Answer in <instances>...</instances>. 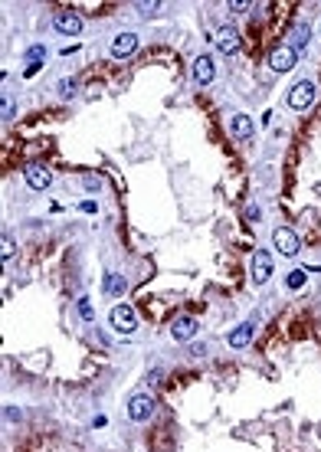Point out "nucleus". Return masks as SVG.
I'll return each instance as SVG.
<instances>
[{"label": "nucleus", "instance_id": "obj_2", "mask_svg": "<svg viewBox=\"0 0 321 452\" xmlns=\"http://www.w3.org/2000/svg\"><path fill=\"white\" fill-rule=\"evenodd\" d=\"M108 325L115 328V331H125V335H131L134 328H138V315H134L131 305H115L108 312Z\"/></svg>", "mask_w": 321, "mask_h": 452}, {"label": "nucleus", "instance_id": "obj_14", "mask_svg": "<svg viewBox=\"0 0 321 452\" xmlns=\"http://www.w3.org/2000/svg\"><path fill=\"white\" fill-rule=\"evenodd\" d=\"M252 335H256V328H252L249 321L239 325V328H233V331H229V347H233V351H243L246 344L252 341Z\"/></svg>", "mask_w": 321, "mask_h": 452}, {"label": "nucleus", "instance_id": "obj_24", "mask_svg": "<svg viewBox=\"0 0 321 452\" xmlns=\"http://www.w3.org/2000/svg\"><path fill=\"white\" fill-rule=\"evenodd\" d=\"M43 69V63H26V69H23V76L30 79V76H36V72Z\"/></svg>", "mask_w": 321, "mask_h": 452}, {"label": "nucleus", "instance_id": "obj_19", "mask_svg": "<svg viewBox=\"0 0 321 452\" xmlns=\"http://www.w3.org/2000/svg\"><path fill=\"white\" fill-rule=\"evenodd\" d=\"M79 315H82V321H92L95 318V308L89 298H79Z\"/></svg>", "mask_w": 321, "mask_h": 452}, {"label": "nucleus", "instance_id": "obj_15", "mask_svg": "<svg viewBox=\"0 0 321 452\" xmlns=\"http://www.w3.org/2000/svg\"><path fill=\"white\" fill-rule=\"evenodd\" d=\"M125 289H128L125 275H118V272H105V279H102V292H105L108 298H115V295H125Z\"/></svg>", "mask_w": 321, "mask_h": 452}, {"label": "nucleus", "instance_id": "obj_7", "mask_svg": "<svg viewBox=\"0 0 321 452\" xmlns=\"http://www.w3.org/2000/svg\"><path fill=\"white\" fill-rule=\"evenodd\" d=\"M53 26L59 33H66V36H79V33H82V16L72 13V10H63V13L53 16Z\"/></svg>", "mask_w": 321, "mask_h": 452}, {"label": "nucleus", "instance_id": "obj_11", "mask_svg": "<svg viewBox=\"0 0 321 452\" xmlns=\"http://www.w3.org/2000/svg\"><path fill=\"white\" fill-rule=\"evenodd\" d=\"M295 56H298V53H295L292 46L275 49V53L269 56V69H272V72H289L292 66H295Z\"/></svg>", "mask_w": 321, "mask_h": 452}, {"label": "nucleus", "instance_id": "obj_21", "mask_svg": "<svg viewBox=\"0 0 321 452\" xmlns=\"http://www.w3.org/2000/svg\"><path fill=\"white\" fill-rule=\"evenodd\" d=\"M226 7H229V13H246V10H249L252 3H249V0H229Z\"/></svg>", "mask_w": 321, "mask_h": 452}, {"label": "nucleus", "instance_id": "obj_3", "mask_svg": "<svg viewBox=\"0 0 321 452\" xmlns=\"http://www.w3.org/2000/svg\"><path fill=\"white\" fill-rule=\"evenodd\" d=\"M128 416H131L134 423H144V420H151L154 416V397L151 393H134L131 400H128Z\"/></svg>", "mask_w": 321, "mask_h": 452}, {"label": "nucleus", "instance_id": "obj_13", "mask_svg": "<svg viewBox=\"0 0 321 452\" xmlns=\"http://www.w3.org/2000/svg\"><path fill=\"white\" fill-rule=\"evenodd\" d=\"M229 131H233L236 141H249L252 131H256V125H252L249 115H233V121H229Z\"/></svg>", "mask_w": 321, "mask_h": 452}, {"label": "nucleus", "instance_id": "obj_6", "mask_svg": "<svg viewBox=\"0 0 321 452\" xmlns=\"http://www.w3.org/2000/svg\"><path fill=\"white\" fill-rule=\"evenodd\" d=\"M272 242H275V249L282 252V256H295L298 246H302V242H298V233L289 229V226H279V229L272 233Z\"/></svg>", "mask_w": 321, "mask_h": 452}, {"label": "nucleus", "instance_id": "obj_9", "mask_svg": "<svg viewBox=\"0 0 321 452\" xmlns=\"http://www.w3.org/2000/svg\"><path fill=\"white\" fill-rule=\"evenodd\" d=\"M23 177H26V184H30L33 190H46L49 184H53V174H49L43 164H26V167H23Z\"/></svg>", "mask_w": 321, "mask_h": 452}, {"label": "nucleus", "instance_id": "obj_18", "mask_svg": "<svg viewBox=\"0 0 321 452\" xmlns=\"http://www.w3.org/2000/svg\"><path fill=\"white\" fill-rule=\"evenodd\" d=\"M72 95H76V79H63V82H59V99L69 102Z\"/></svg>", "mask_w": 321, "mask_h": 452}, {"label": "nucleus", "instance_id": "obj_12", "mask_svg": "<svg viewBox=\"0 0 321 452\" xmlns=\"http://www.w3.org/2000/svg\"><path fill=\"white\" fill-rule=\"evenodd\" d=\"M134 46H138V36H134V33H118V36L111 39V56H115V59H125L128 53H134Z\"/></svg>", "mask_w": 321, "mask_h": 452}, {"label": "nucleus", "instance_id": "obj_17", "mask_svg": "<svg viewBox=\"0 0 321 452\" xmlns=\"http://www.w3.org/2000/svg\"><path fill=\"white\" fill-rule=\"evenodd\" d=\"M285 285H289L292 292H298L302 285H305V272H302V269H295V272H289V279H285Z\"/></svg>", "mask_w": 321, "mask_h": 452}, {"label": "nucleus", "instance_id": "obj_8", "mask_svg": "<svg viewBox=\"0 0 321 452\" xmlns=\"http://www.w3.org/2000/svg\"><path fill=\"white\" fill-rule=\"evenodd\" d=\"M216 49L223 56H233L236 49H239V30H236V26H219L216 30Z\"/></svg>", "mask_w": 321, "mask_h": 452}, {"label": "nucleus", "instance_id": "obj_25", "mask_svg": "<svg viewBox=\"0 0 321 452\" xmlns=\"http://www.w3.org/2000/svg\"><path fill=\"white\" fill-rule=\"evenodd\" d=\"M3 118H13V102L3 99Z\"/></svg>", "mask_w": 321, "mask_h": 452}, {"label": "nucleus", "instance_id": "obj_20", "mask_svg": "<svg viewBox=\"0 0 321 452\" xmlns=\"http://www.w3.org/2000/svg\"><path fill=\"white\" fill-rule=\"evenodd\" d=\"M43 56H46V46H43V43H36V46L26 53V59H30V63H43Z\"/></svg>", "mask_w": 321, "mask_h": 452}, {"label": "nucleus", "instance_id": "obj_5", "mask_svg": "<svg viewBox=\"0 0 321 452\" xmlns=\"http://www.w3.org/2000/svg\"><path fill=\"white\" fill-rule=\"evenodd\" d=\"M197 331H200V321L190 318V315H177V318L171 321V335H174V341H194Z\"/></svg>", "mask_w": 321, "mask_h": 452}, {"label": "nucleus", "instance_id": "obj_23", "mask_svg": "<svg viewBox=\"0 0 321 452\" xmlns=\"http://www.w3.org/2000/svg\"><path fill=\"white\" fill-rule=\"evenodd\" d=\"M79 210H82V213H99V207H95V200H82V203H79Z\"/></svg>", "mask_w": 321, "mask_h": 452}, {"label": "nucleus", "instance_id": "obj_22", "mask_svg": "<svg viewBox=\"0 0 321 452\" xmlns=\"http://www.w3.org/2000/svg\"><path fill=\"white\" fill-rule=\"evenodd\" d=\"M157 7H161V3H157V0H151V3H138V13H157Z\"/></svg>", "mask_w": 321, "mask_h": 452}, {"label": "nucleus", "instance_id": "obj_16", "mask_svg": "<svg viewBox=\"0 0 321 452\" xmlns=\"http://www.w3.org/2000/svg\"><path fill=\"white\" fill-rule=\"evenodd\" d=\"M308 33H312V30H308V23H298L295 30H292V43H289V46L295 49V53H298V49H302V46L308 43Z\"/></svg>", "mask_w": 321, "mask_h": 452}, {"label": "nucleus", "instance_id": "obj_10", "mask_svg": "<svg viewBox=\"0 0 321 452\" xmlns=\"http://www.w3.org/2000/svg\"><path fill=\"white\" fill-rule=\"evenodd\" d=\"M213 76H216L213 59H210V56H197V59H194V82H197V86H210Z\"/></svg>", "mask_w": 321, "mask_h": 452}, {"label": "nucleus", "instance_id": "obj_4", "mask_svg": "<svg viewBox=\"0 0 321 452\" xmlns=\"http://www.w3.org/2000/svg\"><path fill=\"white\" fill-rule=\"evenodd\" d=\"M272 252H266V249H259L256 256H252V282L256 285H266L269 279H272Z\"/></svg>", "mask_w": 321, "mask_h": 452}, {"label": "nucleus", "instance_id": "obj_1", "mask_svg": "<svg viewBox=\"0 0 321 452\" xmlns=\"http://www.w3.org/2000/svg\"><path fill=\"white\" fill-rule=\"evenodd\" d=\"M285 102H289V109H292V112H305L308 105L315 102V82H312V79H302V82H295V86L289 89V99H285Z\"/></svg>", "mask_w": 321, "mask_h": 452}]
</instances>
